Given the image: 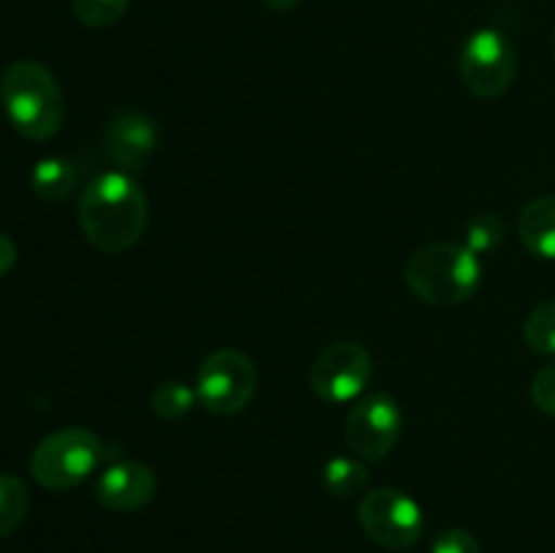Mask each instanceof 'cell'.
<instances>
[{"mask_svg":"<svg viewBox=\"0 0 555 553\" xmlns=\"http://www.w3.org/2000/svg\"><path fill=\"white\" fill-rule=\"evenodd\" d=\"M404 432V412L401 404L385 390L363 394L352 401L345 423V439L352 453L363 461H383Z\"/></svg>","mask_w":555,"mask_h":553,"instance_id":"obj_8","label":"cell"},{"mask_svg":"<svg viewBox=\"0 0 555 553\" xmlns=\"http://www.w3.org/2000/svg\"><path fill=\"white\" fill-rule=\"evenodd\" d=\"M431 553H480V542H477L472 531L453 526V529L439 531L431 545Z\"/></svg>","mask_w":555,"mask_h":553,"instance_id":"obj_21","label":"cell"},{"mask_svg":"<svg viewBox=\"0 0 555 553\" xmlns=\"http://www.w3.org/2000/svg\"><path fill=\"white\" fill-rule=\"evenodd\" d=\"M106 445L90 428H57L36 445L30 472L38 486L49 491H68L85 483L106 461Z\"/></svg>","mask_w":555,"mask_h":553,"instance_id":"obj_4","label":"cell"},{"mask_svg":"<svg viewBox=\"0 0 555 553\" xmlns=\"http://www.w3.org/2000/svg\"><path fill=\"white\" fill-rule=\"evenodd\" d=\"M459 74L475 98L491 101L504 95L518 74V54L513 41L496 27L472 33L459 54Z\"/></svg>","mask_w":555,"mask_h":553,"instance_id":"obj_6","label":"cell"},{"mask_svg":"<svg viewBox=\"0 0 555 553\" xmlns=\"http://www.w3.org/2000/svg\"><path fill=\"white\" fill-rule=\"evenodd\" d=\"M27 510H30V493L25 483L14 475H0V540L25 520Z\"/></svg>","mask_w":555,"mask_h":553,"instance_id":"obj_16","label":"cell"},{"mask_svg":"<svg viewBox=\"0 0 555 553\" xmlns=\"http://www.w3.org/2000/svg\"><path fill=\"white\" fill-rule=\"evenodd\" d=\"M358 524L366 531L369 540L390 551H406L417 545L426 529L421 504L410 493L390 486L363 493L358 504Z\"/></svg>","mask_w":555,"mask_h":553,"instance_id":"obj_7","label":"cell"},{"mask_svg":"<svg viewBox=\"0 0 555 553\" xmlns=\"http://www.w3.org/2000/svg\"><path fill=\"white\" fill-rule=\"evenodd\" d=\"M526 345L540 356H555V298L537 304L524 325Z\"/></svg>","mask_w":555,"mask_h":553,"instance_id":"obj_17","label":"cell"},{"mask_svg":"<svg viewBox=\"0 0 555 553\" xmlns=\"http://www.w3.org/2000/svg\"><path fill=\"white\" fill-rule=\"evenodd\" d=\"M404 276L406 287L421 301L431 307H459L480 287L482 266L466 244L434 242L415 249Z\"/></svg>","mask_w":555,"mask_h":553,"instance_id":"obj_3","label":"cell"},{"mask_svg":"<svg viewBox=\"0 0 555 553\" xmlns=\"http://www.w3.org/2000/svg\"><path fill=\"white\" fill-rule=\"evenodd\" d=\"M258 390V369L242 350H215L195 374L198 404L211 415H236Z\"/></svg>","mask_w":555,"mask_h":553,"instance_id":"obj_5","label":"cell"},{"mask_svg":"<svg viewBox=\"0 0 555 553\" xmlns=\"http://www.w3.org/2000/svg\"><path fill=\"white\" fill-rule=\"evenodd\" d=\"M372 372V352L366 347L358 342H336L314 358L309 385L314 396L328 404H350L366 394Z\"/></svg>","mask_w":555,"mask_h":553,"instance_id":"obj_9","label":"cell"},{"mask_svg":"<svg viewBox=\"0 0 555 553\" xmlns=\"http://www.w3.org/2000/svg\"><path fill=\"white\" fill-rule=\"evenodd\" d=\"M157 141L160 136H157L155 119L141 112L114 114L103 130V150L108 160L117 166V171L130 173V177L144 171L150 157L155 155Z\"/></svg>","mask_w":555,"mask_h":553,"instance_id":"obj_10","label":"cell"},{"mask_svg":"<svg viewBox=\"0 0 555 553\" xmlns=\"http://www.w3.org/2000/svg\"><path fill=\"white\" fill-rule=\"evenodd\" d=\"M16 263V244L5 233H0V276L9 274Z\"/></svg>","mask_w":555,"mask_h":553,"instance_id":"obj_22","label":"cell"},{"mask_svg":"<svg viewBox=\"0 0 555 553\" xmlns=\"http://www.w3.org/2000/svg\"><path fill=\"white\" fill-rule=\"evenodd\" d=\"M518 236L531 255L555 260V195H542L526 204L518 220Z\"/></svg>","mask_w":555,"mask_h":553,"instance_id":"obj_12","label":"cell"},{"mask_svg":"<svg viewBox=\"0 0 555 553\" xmlns=\"http://www.w3.org/2000/svg\"><path fill=\"white\" fill-rule=\"evenodd\" d=\"M74 14L87 27H112L128 11L130 0H70Z\"/></svg>","mask_w":555,"mask_h":553,"instance_id":"obj_19","label":"cell"},{"mask_svg":"<svg viewBox=\"0 0 555 553\" xmlns=\"http://www.w3.org/2000/svg\"><path fill=\"white\" fill-rule=\"evenodd\" d=\"M150 222V204L135 182L122 171L98 173L79 198V226L92 247L119 255L141 242Z\"/></svg>","mask_w":555,"mask_h":553,"instance_id":"obj_1","label":"cell"},{"mask_svg":"<svg viewBox=\"0 0 555 553\" xmlns=\"http://www.w3.org/2000/svg\"><path fill=\"white\" fill-rule=\"evenodd\" d=\"M79 182V171H76L74 163L68 157H43V160L36 163L30 173V188L33 193L38 195L47 204H57V201L68 198L70 190Z\"/></svg>","mask_w":555,"mask_h":553,"instance_id":"obj_13","label":"cell"},{"mask_svg":"<svg viewBox=\"0 0 555 553\" xmlns=\"http://www.w3.org/2000/svg\"><path fill=\"white\" fill-rule=\"evenodd\" d=\"M502 242H504V222L499 220L496 215H491V211H480V215H475L469 222H466L464 244L477 255V258H480V255L493 253L496 247H502Z\"/></svg>","mask_w":555,"mask_h":553,"instance_id":"obj_18","label":"cell"},{"mask_svg":"<svg viewBox=\"0 0 555 553\" xmlns=\"http://www.w3.org/2000/svg\"><path fill=\"white\" fill-rule=\"evenodd\" d=\"M157 493V477L141 461H114L101 472L95 497L112 513H135L146 507Z\"/></svg>","mask_w":555,"mask_h":553,"instance_id":"obj_11","label":"cell"},{"mask_svg":"<svg viewBox=\"0 0 555 553\" xmlns=\"http://www.w3.org/2000/svg\"><path fill=\"white\" fill-rule=\"evenodd\" d=\"M198 401L195 394V385L190 388L182 380H163L160 385H155V390L150 394V407L157 417L163 421H182L193 404Z\"/></svg>","mask_w":555,"mask_h":553,"instance_id":"obj_15","label":"cell"},{"mask_svg":"<svg viewBox=\"0 0 555 553\" xmlns=\"http://www.w3.org/2000/svg\"><path fill=\"white\" fill-rule=\"evenodd\" d=\"M0 98L9 123L27 141H49L65 119L63 90L47 65L20 60L0 81Z\"/></svg>","mask_w":555,"mask_h":553,"instance_id":"obj_2","label":"cell"},{"mask_svg":"<svg viewBox=\"0 0 555 553\" xmlns=\"http://www.w3.org/2000/svg\"><path fill=\"white\" fill-rule=\"evenodd\" d=\"M323 483L334 497H356L369 486V470L363 459H350V455H336L325 461Z\"/></svg>","mask_w":555,"mask_h":553,"instance_id":"obj_14","label":"cell"},{"mask_svg":"<svg viewBox=\"0 0 555 553\" xmlns=\"http://www.w3.org/2000/svg\"><path fill=\"white\" fill-rule=\"evenodd\" d=\"M260 3L271 11H293L296 5H301L304 0H260Z\"/></svg>","mask_w":555,"mask_h":553,"instance_id":"obj_23","label":"cell"},{"mask_svg":"<svg viewBox=\"0 0 555 553\" xmlns=\"http://www.w3.org/2000/svg\"><path fill=\"white\" fill-rule=\"evenodd\" d=\"M553 47H555V43H553Z\"/></svg>","mask_w":555,"mask_h":553,"instance_id":"obj_24","label":"cell"},{"mask_svg":"<svg viewBox=\"0 0 555 553\" xmlns=\"http://www.w3.org/2000/svg\"><path fill=\"white\" fill-rule=\"evenodd\" d=\"M531 401L537 410L555 417V363H547L531 380Z\"/></svg>","mask_w":555,"mask_h":553,"instance_id":"obj_20","label":"cell"}]
</instances>
